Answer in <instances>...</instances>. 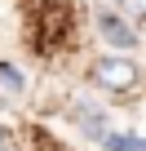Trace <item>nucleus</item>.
Instances as JSON below:
<instances>
[{
	"mask_svg": "<svg viewBox=\"0 0 146 151\" xmlns=\"http://www.w3.org/2000/svg\"><path fill=\"white\" fill-rule=\"evenodd\" d=\"M98 31H102V40H106L111 49H133V45H137V31H133L120 14H111V9L98 14Z\"/></svg>",
	"mask_w": 146,
	"mask_h": 151,
	"instance_id": "f03ea898",
	"label": "nucleus"
},
{
	"mask_svg": "<svg viewBox=\"0 0 146 151\" xmlns=\"http://www.w3.org/2000/svg\"><path fill=\"white\" fill-rule=\"evenodd\" d=\"M98 142L106 151H146V138H128V133H102Z\"/></svg>",
	"mask_w": 146,
	"mask_h": 151,
	"instance_id": "7ed1b4c3",
	"label": "nucleus"
},
{
	"mask_svg": "<svg viewBox=\"0 0 146 151\" xmlns=\"http://www.w3.org/2000/svg\"><path fill=\"white\" fill-rule=\"evenodd\" d=\"M124 9L128 14H146V0H124Z\"/></svg>",
	"mask_w": 146,
	"mask_h": 151,
	"instance_id": "39448f33",
	"label": "nucleus"
},
{
	"mask_svg": "<svg viewBox=\"0 0 146 151\" xmlns=\"http://www.w3.org/2000/svg\"><path fill=\"white\" fill-rule=\"evenodd\" d=\"M89 80H93L98 89H106V93H133V89L142 85V71H137V62H133V58L111 53V58H98V62H93Z\"/></svg>",
	"mask_w": 146,
	"mask_h": 151,
	"instance_id": "f257e3e1",
	"label": "nucleus"
},
{
	"mask_svg": "<svg viewBox=\"0 0 146 151\" xmlns=\"http://www.w3.org/2000/svg\"><path fill=\"white\" fill-rule=\"evenodd\" d=\"M0 147H5V129H0Z\"/></svg>",
	"mask_w": 146,
	"mask_h": 151,
	"instance_id": "423d86ee",
	"label": "nucleus"
},
{
	"mask_svg": "<svg viewBox=\"0 0 146 151\" xmlns=\"http://www.w3.org/2000/svg\"><path fill=\"white\" fill-rule=\"evenodd\" d=\"M0 89L22 93V71H18V67H9V62H0Z\"/></svg>",
	"mask_w": 146,
	"mask_h": 151,
	"instance_id": "20e7f679",
	"label": "nucleus"
},
{
	"mask_svg": "<svg viewBox=\"0 0 146 151\" xmlns=\"http://www.w3.org/2000/svg\"><path fill=\"white\" fill-rule=\"evenodd\" d=\"M0 151H14V147H0Z\"/></svg>",
	"mask_w": 146,
	"mask_h": 151,
	"instance_id": "0eeeda50",
	"label": "nucleus"
}]
</instances>
